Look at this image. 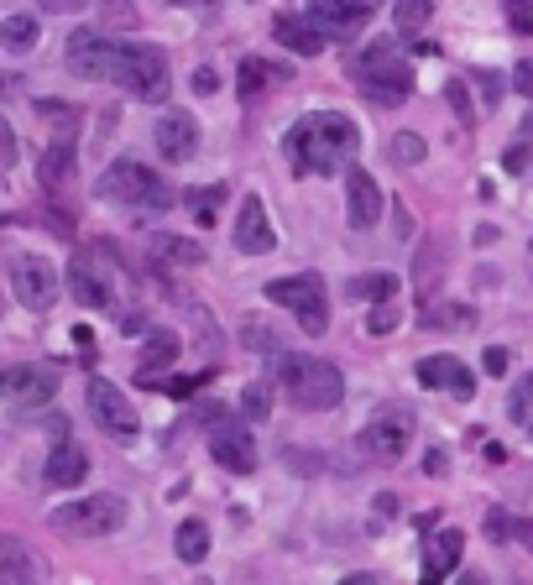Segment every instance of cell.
Masks as SVG:
<instances>
[{"instance_id": "46", "label": "cell", "mask_w": 533, "mask_h": 585, "mask_svg": "<svg viewBox=\"0 0 533 585\" xmlns=\"http://www.w3.org/2000/svg\"><path fill=\"white\" fill-rule=\"evenodd\" d=\"M162 387H168L173 397H189V392L199 387V377H168V382H162Z\"/></svg>"}, {"instance_id": "7", "label": "cell", "mask_w": 533, "mask_h": 585, "mask_svg": "<svg viewBox=\"0 0 533 585\" xmlns=\"http://www.w3.org/2000/svg\"><path fill=\"white\" fill-rule=\"evenodd\" d=\"M115 84L131 89L136 100L162 105L168 100V58L147 42H121V58H115Z\"/></svg>"}, {"instance_id": "39", "label": "cell", "mask_w": 533, "mask_h": 585, "mask_svg": "<svg viewBox=\"0 0 533 585\" xmlns=\"http://www.w3.org/2000/svg\"><path fill=\"white\" fill-rule=\"evenodd\" d=\"M507 21H513L518 32L533 37V6H528V0H513V6H507Z\"/></svg>"}, {"instance_id": "28", "label": "cell", "mask_w": 533, "mask_h": 585, "mask_svg": "<svg viewBox=\"0 0 533 585\" xmlns=\"http://www.w3.org/2000/svg\"><path fill=\"white\" fill-rule=\"evenodd\" d=\"M419 324H424V330H471L476 309H471V303H434V309L419 314Z\"/></svg>"}, {"instance_id": "6", "label": "cell", "mask_w": 533, "mask_h": 585, "mask_svg": "<svg viewBox=\"0 0 533 585\" xmlns=\"http://www.w3.org/2000/svg\"><path fill=\"white\" fill-rule=\"evenodd\" d=\"M126 523V502L115 491H95V497H79V502H63L53 507V528L68 538H105Z\"/></svg>"}, {"instance_id": "33", "label": "cell", "mask_w": 533, "mask_h": 585, "mask_svg": "<svg viewBox=\"0 0 533 585\" xmlns=\"http://www.w3.org/2000/svg\"><path fill=\"white\" fill-rule=\"evenodd\" d=\"M507 413H513V424H518L523 434H533V371L513 387V397H507Z\"/></svg>"}, {"instance_id": "9", "label": "cell", "mask_w": 533, "mask_h": 585, "mask_svg": "<svg viewBox=\"0 0 533 585\" xmlns=\"http://www.w3.org/2000/svg\"><path fill=\"white\" fill-rule=\"evenodd\" d=\"M11 288H16V298L27 303L32 314H42V309H53L58 303V272H53L48 256L21 251V256H11Z\"/></svg>"}, {"instance_id": "48", "label": "cell", "mask_w": 533, "mask_h": 585, "mask_svg": "<svg viewBox=\"0 0 533 585\" xmlns=\"http://www.w3.org/2000/svg\"><path fill=\"white\" fill-rule=\"evenodd\" d=\"M340 585H382V580H377V575H345Z\"/></svg>"}, {"instance_id": "11", "label": "cell", "mask_w": 533, "mask_h": 585, "mask_svg": "<svg viewBox=\"0 0 533 585\" xmlns=\"http://www.w3.org/2000/svg\"><path fill=\"white\" fill-rule=\"evenodd\" d=\"M89 418H95L105 434H115V439H131L136 429H142V418H136L131 397L115 387V382H105V377L89 382Z\"/></svg>"}, {"instance_id": "29", "label": "cell", "mask_w": 533, "mask_h": 585, "mask_svg": "<svg viewBox=\"0 0 533 585\" xmlns=\"http://www.w3.org/2000/svg\"><path fill=\"white\" fill-rule=\"evenodd\" d=\"M152 256L168 267H199L204 262V246L199 241H183V236H157L152 241Z\"/></svg>"}, {"instance_id": "49", "label": "cell", "mask_w": 533, "mask_h": 585, "mask_svg": "<svg viewBox=\"0 0 533 585\" xmlns=\"http://www.w3.org/2000/svg\"><path fill=\"white\" fill-rule=\"evenodd\" d=\"M523 131H528V136H533V115H528V121H523Z\"/></svg>"}, {"instance_id": "21", "label": "cell", "mask_w": 533, "mask_h": 585, "mask_svg": "<svg viewBox=\"0 0 533 585\" xmlns=\"http://www.w3.org/2000/svg\"><path fill=\"white\" fill-rule=\"evenodd\" d=\"M419 382L434 387V392H455L460 403H466V397H476L471 366H460L455 356H424V361H419Z\"/></svg>"}, {"instance_id": "23", "label": "cell", "mask_w": 533, "mask_h": 585, "mask_svg": "<svg viewBox=\"0 0 533 585\" xmlns=\"http://www.w3.org/2000/svg\"><path fill=\"white\" fill-rule=\"evenodd\" d=\"M178 335H168V330H157V335H147V350H142V371H136V382L142 387H157V366L168 371L173 361H178Z\"/></svg>"}, {"instance_id": "19", "label": "cell", "mask_w": 533, "mask_h": 585, "mask_svg": "<svg viewBox=\"0 0 533 585\" xmlns=\"http://www.w3.org/2000/svg\"><path fill=\"white\" fill-rule=\"evenodd\" d=\"M345 215H351L356 230H366V225L382 220V189H377V178L366 173V168L345 173Z\"/></svg>"}, {"instance_id": "12", "label": "cell", "mask_w": 533, "mask_h": 585, "mask_svg": "<svg viewBox=\"0 0 533 585\" xmlns=\"http://www.w3.org/2000/svg\"><path fill=\"white\" fill-rule=\"evenodd\" d=\"M210 455H215V465H225L230 476L257 471V439H251L246 424H230V418L210 429Z\"/></svg>"}, {"instance_id": "14", "label": "cell", "mask_w": 533, "mask_h": 585, "mask_svg": "<svg viewBox=\"0 0 533 585\" xmlns=\"http://www.w3.org/2000/svg\"><path fill=\"white\" fill-rule=\"evenodd\" d=\"M152 142L162 152V162H189L194 147H199V121L189 110H162V121L152 131Z\"/></svg>"}, {"instance_id": "20", "label": "cell", "mask_w": 533, "mask_h": 585, "mask_svg": "<svg viewBox=\"0 0 533 585\" xmlns=\"http://www.w3.org/2000/svg\"><path fill=\"white\" fill-rule=\"evenodd\" d=\"M272 32H277V42H283V48H293L298 58H319L324 48H330V37H324L314 21H309V11H277Z\"/></svg>"}, {"instance_id": "4", "label": "cell", "mask_w": 533, "mask_h": 585, "mask_svg": "<svg viewBox=\"0 0 533 585\" xmlns=\"http://www.w3.org/2000/svg\"><path fill=\"white\" fill-rule=\"evenodd\" d=\"M351 74L361 84V95L387 105V110H398L413 95V68H408V58L392 48V42H372V48H361L356 63H351Z\"/></svg>"}, {"instance_id": "44", "label": "cell", "mask_w": 533, "mask_h": 585, "mask_svg": "<svg viewBox=\"0 0 533 585\" xmlns=\"http://www.w3.org/2000/svg\"><path fill=\"white\" fill-rule=\"evenodd\" d=\"M481 366L492 371V377H502V371H507V350H502V345H492V350L481 356Z\"/></svg>"}, {"instance_id": "40", "label": "cell", "mask_w": 533, "mask_h": 585, "mask_svg": "<svg viewBox=\"0 0 533 585\" xmlns=\"http://www.w3.org/2000/svg\"><path fill=\"white\" fill-rule=\"evenodd\" d=\"M215 89H220V74H215L210 63H199L194 68V95H215Z\"/></svg>"}, {"instance_id": "27", "label": "cell", "mask_w": 533, "mask_h": 585, "mask_svg": "<svg viewBox=\"0 0 533 585\" xmlns=\"http://www.w3.org/2000/svg\"><path fill=\"white\" fill-rule=\"evenodd\" d=\"M0 585H42L37 559L21 544H6V559H0Z\"/></svg>"}, {"instance_id": "45", "label": "cell", "mask_w": 533, "mask_h": 585, "mask_svg": "<svg viewBox=\"0 0 533 585\" xmlns=\"http://www.w3.org/2000/svg\"><path fill=\"white\" fill-rule=\"evenodd\" d=\"M450 105L460 110V121L471 126V100H466V84H450Z\"/></svg>"}, {"instance_id": "32", "label": "cell", "mask_w": 533, "mask_h": 585, "mask_svg": "<svg viewBox=\"0 0 533 585\" xmlns=\"http://www.w3.org/2000/svg\"><path fill=\"white\" fill-rule=\"evenodd\" d=\"M68 173H74V136H63V142H53L42 152V178L48 183H63Z\"/></svg>"}, {"instance_id": "43", "label": "cell", "mask_w": 533, "mask_h": 585, "mask_svg": "<svg viewBox=\"0 0 533 585\" xmlns=\"http://www.w3.org/2000/svg\"><path fill=\"white\" fill-rule=\"evenodd\" d=\"M16 157V136H11V126H6V115H0V168Z\"/></svg>"}, {"instance_id": "17", "label": "cell", "mask_w": 533, "mask_h": 585, "mask_svg": "<svg viewBox=\"0 0 533 585\" xmlns=\"http://www.w3.org/2000/svg\"><path fill=\"white\" fill-rule=\"evenodd\" d=\"M272 246H277V236H272L267 204H262V194H246L241 215H236V251H246V256H267Z\"/></svg>"}, {"instance_id": "26", "label": "cell", "mask_w": 533, "mask_h": 585, "mask_svg": "<svg viewBox=\"0 0 533 585\" xmlns=\"http://www.w3.org/2000/svg\"><path fill=\"white\" fill-rule=\"evenodd\" d=\"M37 16L32 11H16V16H6L0 21V48H11V53H32L37 48Z\"/></svg>"}, {"instance_id": "16", "label": "cell", "mask_w": 533, "mask_h": 585, "mask_svg": "<svg viewBox=\"0 0 533 585\" xmlns=\"http://www.w3.org/2000/svg\"><path fill=\"white\" fill-rule=\"evenodd\" d=\"M460 549H466V538H460V528H439V533H429V544H424V575H419V585H445V580L460 570Z\"/></svg>"}, {"instance_id": "18", "label": "cell", "mask_w": 533, "mask_h": 585, "mask_svg": "<svg viewBox=\"0 0 533 585\" xmlns=\"http://www.w3.org/2000/svg\"><path fill=\"white\" fill-rule=\"evenodd\" d=\"M68 293H74L84 309H110V298H115L110 277L95 256H74V262H68Z\"/></svg>"}, {"instance_id": "41", "label": "cell", "mask_w": 533, "mask_h": 585, "mask_svg": "<svg viewBox=\"0 0 533 585\" xmlns=\"http://www.w3.org/2000/svg\"><path fill=\"white\" fill-rule=\"evenodd\" d=\"M507 533H518L513 518H507V512H492V518H486V538H492V544H502Z\"/></svg>"}, {"instance_id": "2", "label": "cell", "mask_w": 533, "mask_h": 585, "mask_svg": "<svg viewBox=\"0 0 533 585\" xmlns=\"http://www.w3.org/2000/svg\"><path fill=\"white\" fill-rule=\"evenodd\" d=\"M277 387L288 392V403L293 408H309V413H330L340 408V397H345V377H340V366L330 361H319V356H277Z\"/></svg>"}, {"instance_id": "35", "label": "cell", "mask_w": 533, "mask_h": 585, "mask_svg": "<svg viewBox=\"0 0 533 585\" xmlns=\"http://www.w3.org/2000/svg\"><path fill=\"white\" fill-rule=\"evenodd\" d=\"M392 21H398V32H403V37H413V32H424L429 6H424V0H403V6H392Z\"/></svg>"}, {"instance_id": "30", "label": "cell", "mask_w": 533, "mask_h": 585, "mask_svg": "<svg viewBox=\"0 0 533 585\" xmlns=\"http://www.w3.org/2000/svg\"><path fill=\"white\" fill-rule=\"evenodd\" d=\"M225 199H230L225 183H210V189H189V194H183V204L194 209V220H199V225H215V220H220V209H225Z\"/></svg>"}, {"instance_id": "42", "label": "cell", "mask_w": 533, "mask_h": 585, "mask_svg": "<svg viewBox=\"0 0 533 585\" xmlns=\"http://www.w3.org/2000/svg\"><path fill=\"white\" fill-rule=\"evenodd\" d=\"M513 89H518V95H528V100H533V58H523V63L513 68Z\"/></svg>"}, {"instance_id": "22", "label": "cell", "mask_w": 533, "mask_h": 585, "mask_svg": "<svg viewBox=\"0 0 533 585\" xmlns=\"http://www.w3.org/2000/svg\"><path fill=\"white\" fill-rule=\"evenodd\" d=\"M42 476H48V486H79L89 476V455L79 450L74 439H63L58 450L48 455V471H42Z\"/></svg>"}, {"instance_id": "13", "label": "cell", "mask_w": 533, "mask_h": 585, "mask_svg": "<svg viewBox=\"0 0 533 585\" xmlns=\"http://www.w3.org/2000/svg\"><path fill=\"white\" fill-rule=\"evenodd\" d=\"M58 392V371L53 366H11L0 371V397H11L16 408H37Z\"/></svg>"}, {"instance_id": "24", "label": "cell", "mask_w": 533, "mask_h": 585, "mask_svg": "<svg viewBox=\"0 0 533 585\" xmlns=\"http://www.w3.org/2000/svg\"><path fill=\"white\" fill-rule=\"evenodd\" d=\"M345 293H351V298H361V303H377V309H382V303H392V298H398V277H392V272H356L351 277V283H345Z\"/></svg>"}, {"instance_id": "1", "label": "cell", "mask_w": 533, "mask_h": 585, "mask_svg": "<svg viewBox=\"0 0 533 585\" xmlns=\"http://www.w3.org/2000/svg\"><path fill=\"white\" fill-rule=\"evenodd\" d=\"M356 147H361V131H356L351 115H340V110H314L288 131V162H293V173H304V178L351 173Z\"/></svg>"}, {"instance_id": "36", "label": "cell", "mask_w": 533, "mask_h": 585, "mask_svg": "<svg viewBox=\"0 0 533 585\" xmlns=\"http://www.w3.org/2000/svg\"><path fill=\"white\" fill-rule=\"evenodd\" d=\"M439 267H445V246L429 241V246H424V267H419V277H413V293H429L434 277H439Z\"/></svg>"}, {"instance_id": "50", "label": "cell", "mask_w": 533, "mask_h": 585, "mask_svg": "<svg viewBox=\"0 0 533 585\" xmlns=\"http://www.w3.org/2000/svg\"><path fill=\"white\" fill-rule=\"evenodd\" d=\"M528 256H533V246H528Z\"/></svg>"}, {"instance_id": "8", "label": "cell", "mask_w": 533, "mask_h": 585, "mask_svg": "<svg viewBox=\"0 0 533 585\" xmlns=\"http://www.w3.org/2000/svg\"><path fill=\"white\" fill-rule=\"evenodd\" d=\"M356 444H361V455L372 460V465H398L408 455V444H413V413L408 408H382V413H372Z\"/></svg>"}, {"instance_id": "47", "label": "cell", "mask_w": 533, "mask_h": 585, "mask_svg": "<svg viewBox=\"0 0 533 585\" xmlns=\"http://www.w3.org/2000/svg\"><path fill=\"white\" fill-rule=\"evenodd\" d=\"M424 471H429V476H445V450H429V460H424Z\"/></svg>"}, {"instance_id": "5", "label": "cell", "mask_w": 533, "mask_h": 585, "mask_svg": "<svg viewBox=\"0 0 533 585\" xmlns=\"http://www.w3.org/2000/svg\"><path fill=\"white\" fill-rule=\"evenodd\" d=\"M267 298L277 303V309H288L309 335H324V330H330V293H324V277H319V272L277 277V283H267Z\"/></svg>"}, {"instance_id": "34", "label": "cell", "mask_w": 533, "mask_h": 585, "mask_svg": "<svg viewBox=\"0 0 533 585\" xmlns=\"http://www.w3.org/2000/svg\"><path fill=\"white\" fill-rule=\"evenodd\" d=\"M241 413H246V424H267V413H272V382H251L246 397H241Z\"/></svg>"}, {"instance_id": "15", "label": "cell", "mask_w": 533, "mask_h": 585, "mask_svg": "<svg viewBox=\"0 0 533 585\" xmlns=\"http://www.w3.org/2000/svg\"><path fill=\"white\" fill-rule=\"evenodd\" d=\"M309 21L324 37H351L372 21V0H319V6H309Z\"/></svg>"}, {"instance_id": "25", "label": "cell", "mask_w": 533, "mask_h": 585, "mask_svg": "<svg viewBox=\"0 0 533 585\" xmlns=\"http://www.w3.org/2000/svg\"><path fill=\"white\" fill-rule=\"evenodd\" d=\"M173 549L183 565H204V554H210V528H204V518H183L178 533H173Z\"/></svg>"}, {"instance_id": "31", "label": "cell", "mask_w": 533, "mask_h": 585, "mask_svg": "<svg viewBox=\"0 0 533 585\" xmlns=\"http://www.w3.org/2000/svg\"><path fill=\"white\" fill-rule=\"evenodd\" d=\"M277 79H283V68H272V63H262V58H246V63H241V100L267 95V84H277Z\"/></svg>"}, {"instance_id": "10", "label": "cell", "mask_w": 533, "mask_h": 585, "mask_svg": "<svg viewBox=\"0 0 533 585\" xmlns=\"http://www.w3.org/2000/svg\"><path fill=\"white\" fill-rule=\"evenodd\" d=\"M68 68L79 79H115V58H121V42H110L100 27H79L68 37Z\"/></svg>"}, {"instance_id": "38", "label": "cell", "mask_w": 533, "mask_h": 585, "mask_svg": "<svg viewBox=\"0 0 533 585\" xmlns=\"http://www.w3.org/2000/svg\"><path fill=\"white\" fill-rule=\"evenodd\" d=\"M398 303H382V309H372L366 314V335H387V330H398Z\"/></svg>"}, {"instance_id": "3", "label": "cell", "mask_w": 533, "mask_h": 585, "mask_svg": "<svg viewBox=\"0 0 533 585\" xmlns=\"http://www.w3.org/2000/svg\"><path fill=\"white\" fill-rule=\"evenodd\" d=\"M95 194L105 204H126V209H147V215H157V209H168L178 194H173V183L152 173L147 162H136V157H121V162H110V168L100 173L95 183Z\"/></svg>"}, {"instance_id": "37", "label": "cell", "mask_w": 533, "mask_h": 585, "mask_svg": "<svg viewBox=\"0 0 533 585\" xmlns=\"http://www.w3.org/2000/svg\"><path fill=\"white\" fill-rule=\"evenodd\" d=\"M424 136H413V131H398V136H392V157H398L403 162V168H413V162H424Z\"/></svg>"}]
</instances>
